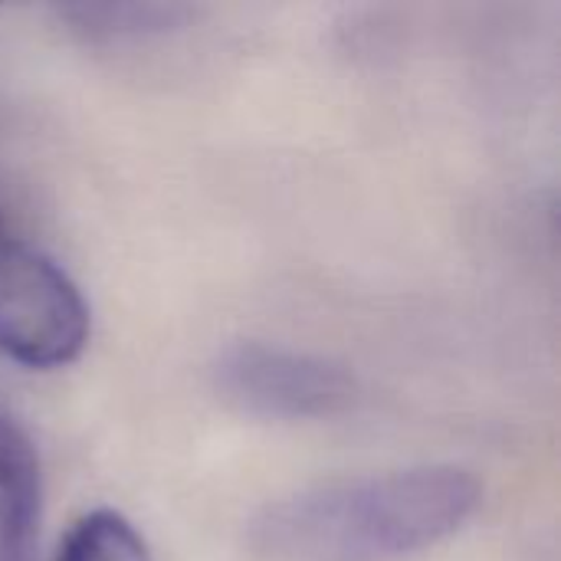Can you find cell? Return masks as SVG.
Returning a JSON list of instances; mask_svg holds the SVG:
<instances>
[{
	"instance_id": "cell-2",
	"label": "cell",
	"mask_w": 561,
	"mask_h": 561,
	"mask_svg": "<svg viewBox=\"0 0 561 561\" xmlns=\"http://www.w3.org/2000/svg\"><path fill=\"white\" fill-rule=\"evenodd\" d=\"M92 316L72 276L43 250L0 227V355L49 371L89 345Z\"/></svg>"
},
{
	"instance_id": "cell-1",
	"label": "cell",
	"mask_w": 561,
	"mask_h": 561,
	"mask_svg": "<svg viewBox=\"0 0 561 561\" xmlns=\"http://www.w3.org/2000/svg\"><path fill=\"white\" fill-rule=\"evenodd\" d=\"M480 503L470 470L424 463L289 493L250 519L247 542L263 561H408L454 539Z\"/></svg>"
},
{
	"instance_id": "cell-6",
	"label": "cell",
	"mask_w": 561,
	"mask_h": 561,
	"mask_svg": "<svg viewBox=\"0 0 561 561\" xmlns=\"http://www.w3.org/2000/svg\"><path fill=\"white\" fill-rule=\"evenodd\" d=\"M53 561H151V552L122 513L92 510L69 529Z\"/></svg>"
},
{
	"instance_id": "cell-4",
	"label": "cell",
	"mask_w": 561,
	"mask_h": 561,
	"mask_svg": "<svg viewBox=\"0 0 561 561\" xmlns=\"http://www.w3.org/2000/svg\"><path fill=\"white\" fill-rule=\"evenodd\" d=\"M43 516V473L30 434L0 404V561H33Z\"/></svg>"
},
{
	"instance_id": "cell-3",
	"label": "cell",
	"mask_w": 561,
	"mask_h": 561,
	"mask_svg": "<svg viewBox=\"0 0 561 561\" xmlns=\"http://www.w3.org/2000/svg\"><path fill=\"white\" fill-rule=\"evenodd\" d=\"M217 394L263 421H329L355 408V375L325 355L276 345V342H233L214 362Z\"/></svg>"
},
{
	"instance_id": "cell-5",
	"label": "cell",
	"mask_w": 561,
	"mask_h": 561,
	"mask_svg": "<svg viewBox=\"0 0 561 561\" xmlns=\"http://www.w3.org/2000/svg\"><path fill=\"white\" fill-rule=\"evenodd\" d=\"M56 13L82 43L92 46L168 36L194 16L184 3H69Z\"/></svg>"
}]
</instances>
